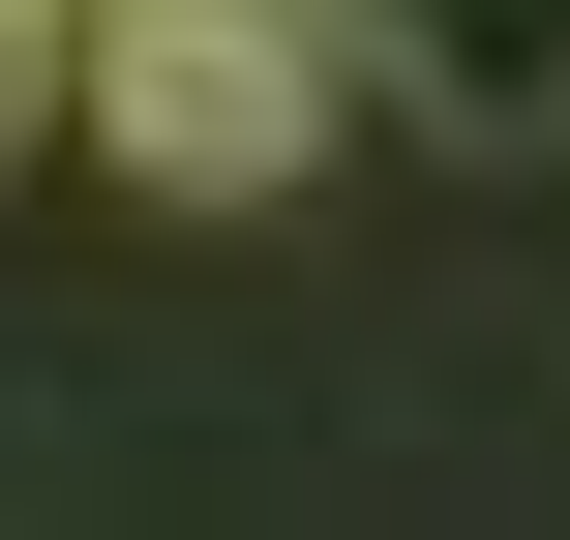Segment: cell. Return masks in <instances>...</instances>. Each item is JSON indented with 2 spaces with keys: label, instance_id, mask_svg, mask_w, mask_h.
<instances>
[{
  "label": "cell",
  "instance_id": "obj_1",
  "mask_svg": "<svg viewBox=\"0 0 570 540\" xmlns=\"http://www.w3.org/2000/svg\"><path fill=\"white\" fill-rule=\"evenodd\" d=\"M90 150L150 210H271L331 150V0H90Z\"/></svg>",
  "mask_w": 570,
  "mask_h": 540
},
{
  "label": "cell",
  "instance_id": "obj_2",
  "mask_svg": "<svg viewBox=\"0 0 570 540\" xmlns=\"http://www.w3.org/2000/svg\"><path fill=\"white\" fill-rule=\"evenodd\" d=\"M331 30H391V90L481 120V150H541V120H570V0H331Z\"/></svg>",
  "mask_w": 570,
  "mask_h": 540
},
{
  "label": "cell",
  "instance_id": "obj_3",
  "mask_svg": "<svg viewBox=\"0 0 570 540\" xmlns=\"http://www.w3.org/2000/svg\"><path fill=\"white\" fill-rule=\"evenodd\" d=\"M90 120V0H0V150H60Z\"/></svg>",
  "mask_w": 570,
  "mask_h": 540
}]
</instances>
